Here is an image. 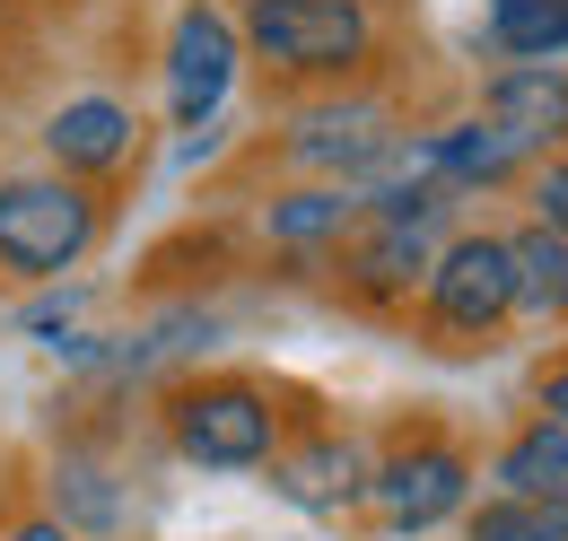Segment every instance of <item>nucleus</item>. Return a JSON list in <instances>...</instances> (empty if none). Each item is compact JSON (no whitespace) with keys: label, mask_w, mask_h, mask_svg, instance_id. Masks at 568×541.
<instances>
[{"label":"nucleus","mask_w":568,"mask_h":541,"mask_svg":"<svg viewBox=\"0 0 568 541\" xmlns=\"http://www.w3.org/2000/svg\"><path fill=\"white\" fill-rule=\"evenodd\" d=\"M97 245V202L79 175H9L0 184V270L62 279Z\"/></svg>","instance_id":"f257e3e1"},{"label":"nucleus","mask_w":568,"mask_h":541,"mask_svg":"<svg viewBox=\"0 0 568 541\" xmlns=\"http://www.w3.org/2000/svg\"><path fill=\"white\" fill-rule=\"evenodd\" d=\"M166 428H175V455L202 472H263L281 446V410L254 385H193V394H175Z\"/></svg>","instance_id":"f03ea898"},{"label":"nucleus","mask_w":568,"mask_h":541,"mask_svg":"<svg viewBox=\"0 0 568 541\" xmlns=\"http://www.w3.org/2000/svg\"><path fill=\"white\" fill-rule=\"evenodd\" d=\"M245 44L281 70H351L376 35L358 0H245Z\"/></svg>","instance_id":"7ed1b4c3"},{"label":"nucleus","mask_w":568,"mask_h":541,"mask_svg":"<svg viewBox=\"0 0 568 541\" xmlns=\"http://www.w3.org/2000/svg\"><path fill=\"white\" fill-rule=\"evenodd\" d=\"M428 306L446 333H490L516 315V263H507V236H455L437 263H428Z\"/></svg>","instance_id":"20e7f679"},{"label":"nucleus","mask_w":568,"mask_h":541,"mask_svg":"<svg viewBox=\"0 0 568 541\" xmlns=\"http://www.w3.org/2000/svg\"><path fill=\"white\" fill-rule=\"evenodd\" d=\"M227 88H236V27L219 18L211 0H193L175 18V35H166V105H175L184 132H202L227 105Z\"/></svg>","instance_id":"39448f33"},{"label":"nucleus","mask_w":568,"mask_h":541,"mask_svg":"<svg viewBox=\"0 0 568 541\" xmlns=\"http://www.w3.org/2000/svg\"><path fill=\"white\" fill-rule=\"evenodd\" d=\"M367 498H376V516H385L394 533H428V524L464 516L473 463H464L455 446H412V455H394L385 472H367Z\"/></svg>","instance_id":"423d86ee"},{"label":"nucleus","mask_w":568,"mask_h":541,"mask_svg":"<svg viewBox=\"0 0 568 541\" xmlns=\"http://www.w3.org/2000/svg\"><path fill=\"white\" fill-rule=\"evenodd\" d=\"M403 140L394 123L376 114V105H324V114H306L297 132H288V157L297 166H324V175H385V157H394Z\"/></svg>","instance_id":"0eeeda50"},{"label":"nucleus","mask_w":568,"mask_h":541,"mask_svg":"<svg viewBox=\"0 0 568 541\" xmlns=\"http://www.w3.org/2000/svg\"><path fill=\"white\" fill-rule=\"evenodd\" d=\"M132 105H114V96H71L53 123H44V149H53V175H105V166H123L132 157Z\"/></svg>","instance_id":"6e6552de"},{"label":"nucleus","mask_w":568,"mask_h":541,"mask_svg":"<svg viewBox=\"0 0 568 541\" xmlns=\"http://www.w3.org/2000/svg\"><path fill=\"white\" fill-rule=\"evenodd\" d=\"M534 149L507 132V123H455V132L420 140V149H394V166H420V175H446V184H498L516 175Z\"/></svg>","instance_id":"1a4fd4ad"},{"label":"nucleus","mask_w":568,"mask_h":541,"mask_svg":"<svg viewBox=\"0 0 568 541\" xmlns=\"http://www.w3.org/2000/svg\"><path fill=\"white\" fill-rule=\"evenodd\" d=\"M490 123L525 140V149H542V140L568 132V70L560 62H516L490 79Z\"/></svg>","instance_id":"9d476101"},{"label":"nucleus","mask_w":568,"mask_h":541,"mask_svg":"<svg viewBox=\"0 0 568 541\" xmlns=\"http://www.w3.org/2000/svg\"><path fill=\"white\" fill-rule=\"evenodd\" d=\"M490 480H498V498H551V489H568V428L560 419H534L525 437H507Z\"/></svg>","instance_id":"9b49d317"},{"label":"nucleus","mask_w":568,"mask_h":541,"mask_svg":"<svg viewBox=\"0 0 568 541\" xmlns=\"http://www.w3.org/2000/svg\"><path fill=\"white\" fill-rule=\"evenodd\" d=\"M281 498L288 507H315V516H324V507H351L358 489H367V463H358V446H342V437H324V446H315V455H297V463H281Z\"/></svg>","instance_id":"f8f14e48"},{"label":"nucleus","mask_w":568,"mask_h":541,"mask_svg":"<svg viewBox=\"0 0 568 541\" xmlns=\"http://www.w3.org/2000/svg\"><path fill=\"white\" fill-rule=\"evenodd\" d=\"M507 263H516V306L525 315H568V236L560 227H525L507 236Z\"/></svg>","instance_id":"ddd939ff"},{"label":"nucleus","mask_w":568,"mask_h":541,"mask_svg":"<svg viewBox=\"0 0 568 541\" xmlns=\"http://www.w3.org/2000/svg\"><path fill=\"white\" fill-rule=\"evenodd\" d=\"M490 35L516 62H560L568 53V0H490Z\"/></svg>","instance_id":"4468645a"},{"label":"nucleus","mask_w":568,"mask_h":541,"mask_svg":"<svg viewBox=\"0 0 568 541\" xmlns=\"http://www.w3.org/2000/svg\"><path fill=\"white\" fill-rule=\"evenodd\" d=\"M351 218H358V193H351V184H315V193L272 202V236H281V245H333Z\"/></svg>","instance_id":"2eb2a0df"},{"label":"nucleus","mask_w":568,"mask_h":541,"mask_svg":"<svg viewBox=\"0 0 568 541\" xmlns=\"http://www.w3.org/2000/svg\"><path fill=\"white\" fill-rule=\"evenodd\" d=\"M473 541H568V489H551V498H490L473 516Z\"/></svg>","instance_id":"dca6fc26"},{"label":"nucleus","mask_w":568,"mask_h":541,"mask_svg":"<svg viewBox=\"0 0 568 541\" xmlns=\"http://www.w3.org/2000/svg\"><path fill=\"white\" fill-rule=\"evenodd\" d=\"M53 498H62V524H88V533H114V524H123V489H114V480L97 472V463H62V472H53Z\"/></svg>","instance_id":"f3484780"},{"label":"nucleus","mask_w":568,"mask_h":541,"mask_svg":"<svg viewBox=\"0 0 568 541\" xmlns=\"http://www.w3.org/2000/svg\"><path fill=\"white\" fill-rule=\"evenodd\" d=\"M534 218H542V227H560V236H568V157H560V166H542V175H534Z\"/></svg>","instance_id":"a211bd4d"},{"label":"nucleus","mask_w":568,"mask_h":541,"mask_svg":"<svg viewBox=\"0 0 568 541\" xmlns=\"http://www.w3.org/2000/svg\"><path fill=\"white\" fill-rule=\"evenodd\" d=\"M9 541H79V533H71V524H62V516H36V524H18V533H9Z\"/></svg>","instance_id":"6ab92c4d"},{"label":"nucleus","mask_w":568,"mask_h":541,"mask_svg":"<svg viewBox=\"0 0 568 541\" xmlns=\"http://www.w3.org/2000/svg\"><path fill=\"white\" fill-rule=\"evenodd\" d=\"M542 419H560V428H568V367L551 376V385H542Z\"/></svg>","instance_id":"aec40b11"}]
</instances>
